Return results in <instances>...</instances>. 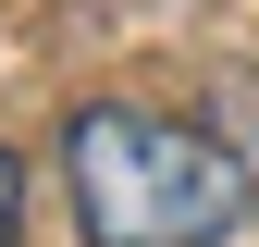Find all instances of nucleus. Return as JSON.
Wrapping results in <instances>:
<instances>
[{
    "instance_id": "nucleus-1",
    "label": "nucleus",
    "mask_w": 259,
    "mask_h": 247,
    "mask_svg": "<svg viewBox=\"0 0 259 247\" xmlns=\"http://www.w3.org/2000/svg\"><path fill=\"white\" fill-rule=\"evenodd\" d=\"M62 198L87 247H222L259 185L210 124L148 99H87L62 124Z\"/></svg>"
},
{
    "instance_id": "nucleus-2",
    "label": "nucleus",
    "mask_w": 259,
    "mask_h": 247,
    "mask_svg": "<svg viewBox=\"0 0 259 247\" xmlns=\"http://www.w3.org/2000/svg\"><path fill=\"white\" fill-rule=\"evenodd\" d=\"M0 247H25V161L0 148Z\"/></svg>"
}]
</instances>
